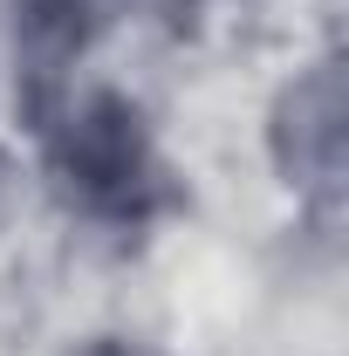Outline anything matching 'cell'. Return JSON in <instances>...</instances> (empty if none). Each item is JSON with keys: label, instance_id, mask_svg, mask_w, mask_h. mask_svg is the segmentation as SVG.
Returning <instances> with one entry per match:
<instances>
[{"label": "cell", "instance_id": "cell-1", "mask_svg": "<svg viewBox=\"0 0 349 356\" xmlns=\"http://www.w3.org/2000/svg\"><path fill=\"white\" fill-rule=\"evenodd\" d=\"M89 356H131V350H89Z\"/></svg>", "mask_w": 349, "mask_h": 356}]
</instances>
